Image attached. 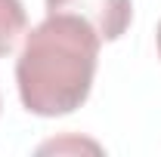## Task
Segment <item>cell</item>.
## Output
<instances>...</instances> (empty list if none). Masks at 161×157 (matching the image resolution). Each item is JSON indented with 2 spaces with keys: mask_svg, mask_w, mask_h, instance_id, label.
Here are the masks:
<instances>
[{
  "mask_svg": "<svg viewBox=\"0 0 161 157\" xmlns=\"http://www.w3.org/2000/svg\"><path fill=\"white\" fill-rule=\"evenodd\" d=\"M102 37L90 22L68 13H47V19L25 34L16 83L22 105L37 117H62L80 108L96 77Z\"/></svg>",
  "mask_w": 161,
  "mask_h": 157,
  "instance_id": "1",
  "label": "cell"
},
{
  "mask_svg": "<svg viewBox=\"0 0 161 157\" xmlns=\"http://www.w3.org/2000/svg\"><path fill=\"white\" fill-rule=\"evenodd\" d=\"M25 25H28V16L22 0H0V59L16 49L19 37L25 34Z\"/></svg>",
  "mask_w": 161,
  "mask_h": 157,
  "instance_id": "3",
  "label": "cell"
},
{
  "mask_svg": "<svg viewBox=\"0 0 161 157\" xmlns=\"http://www.w3.org/2000/svg\"><path fill=\"white\" fill-rule=\"evenodd\" d=\"M47 13H68L80 16L93 25L102 40H118L133 19L130 0H47Z\"/></svg>",
  "mask_w": 161,
  "mask_h": 157,
  "instance_id": "2",
  "label": "cell"
},
{
  "mask_svg": "<svg viewBox=\"0 0 161 157\" xmlns=\"http://www.w3.org/2000/svg\"><path fill=\"white\" fill-rule=\"evenodd\" d=\"M158 56H161V22H158Z\"/></svg>",
  "mask_w": 161,
  "mask_h": 157,
  "instance_id": "4",
  "label": "cell"
}]
</instances>
